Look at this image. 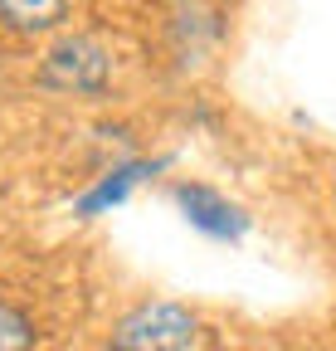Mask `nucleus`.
Wrapping results in <instances>:
<instances>
[{
    "instance_id": "obj_6",
    "label": "nucleus",
    "mask_w": 336,
    "mask_h": 351,
    "mask_svg": "<svg viewBox=\"0 0 336 351\" xmlns=\"http://www.w3.org/2000/svg\"><path fill=\"white\" fill-rule=\"evenodd\" d=\"M34 346H39L34 317L25 313L20 302L0 298V351H34Z\"/></svg>"
},
{
    "instance_id": "obj_1",
    "label": "nucleus",
    "mask_w": 336,
    "mask_h": 351,
    "mask_svg": "<svg viewBox=\"0 0 336 351\" xmlns=\"http://www.w3.org/2000/svg\"><path fill=\"white\" fill-rule=\"evenodd\" d=\"M39 83L73 98H103L112 88V54L93 34H64L39 64Z\"/></svg>"
},
{
    "instance_id": "obj_4",
    "label": "nucleus",
    "mask_w": 336,
    "mask_h": 351,
    "mask_svg": "<svg viewBox=\"0 0 336 351\" xmlns=\"http://www.w3.org/2000/svg\"><path fill=\"white\" fill-rule=\"evenodd\" d=\"M166 166V156H156V161H117L112 171H103L98 181L83 191L78 200H73V215H83V219H98V215H107V210H117L122 200H127L146 176H156Z\"/></svg>"
},
{
    "instance_id": "obj_3",
    "label": "nucleus",
    "mask_w": 336,
    "mask_h": 351,
    "mask_svg": "<svg viewBox=\"0 0 336 351\" xmlns=\"http://www.w3.org/2000/svg\"><path fill=\"white\" fill-rule=\"evenodd\" d=\"M176 205H181V215L190 219V225H195L200 234L220 239V244H239V239L248 234V215H244L234 200H224L220 191L200 186V181L176 186Z\"/></svg>"
},
{
    "instance_id": "obj_2",
    "label": "nucleus",
    "mask_w": 336,
    "mask_h": 351,
    "mask_svg": "<svg viewBox=\"0 0 336 351\" xmlns=\"http://www.w3.org/2000/svg\"><path fill=\"white\" fill-rule=\"evenodd\" d=\"M200 322L181 302H142L112 327V351H190Z\"/></svg>"
},
{
    "instance_id": "obj_5",
    "label": "nucleus",
    "mask_w": 336,
    "mask_h": 351,
    "mask_svg": "<svg viewBox=\"0 0 336 351\" xmlns=\"http://www.w3.org/2000/svg\"><path fill=\"white\" fill-rule=\"evenodd\" d=\"M73 0H0V25L15 34H49L68 20Z\"/></svg>"
}]
</instances>
